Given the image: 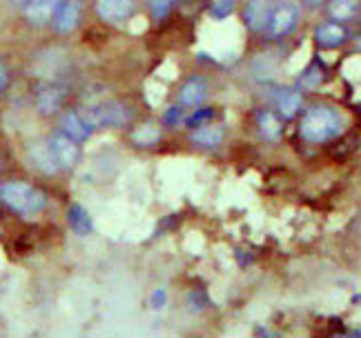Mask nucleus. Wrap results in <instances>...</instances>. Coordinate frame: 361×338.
Returning <instances> with one entry per match:
<instances>
[{
	"instance_id": "ddd939ff",
	"label": "nucleus",
	"mask_w": 361,
	"mask_h": 338,
	"mask_svg": "<svg viewBox=\"0 0 361 338\" xmlns=\"http://www.w3.org/2000/svg\"><path fill=\"white\" fill-rule=\"evenodd\" d=\"M65 92L61 87H43L38 94V107L43 114H51V111L61 109Z\"/></svg>"
},
{
	"instance_id": "0eeeda50",
	"label": "nucleus",
	"mask_w": 361,
	"mask_h": 338,
	"mask_svg": "<svg viewBox=\"0 0 361 338\" xmlns=\"http://www.w3.org/2000/svg\"><path fill=\"white\" fill-rule=\"evenodd\" d=\"M96 11L107 23H123L134 13V0H96Z\"/></svg>"
},
{
	"instance_id": "1a4fd4ad",
	"label": "nucleus",
	"mask_w": 361,
	"mask_h": 338,
	"mask_svg": "<svg viewBox=\"0 0 361 338\" xmlns=\"http://www.w3.org/2000/svg\"><path fill=\"white\" fill-rule=\"evenodd\" d=\"M317 42L322 45L324 49H332V47H339L348 38V32L341 23H326L317 30Z\"/></svg>"
},
{
	"instance_id": "9d476101",
	"label": "nucleus",
	"mask_w": 361,
	"mask_h": 338,
	"mask_svg": "<svg viewBox=\"0 0 361 338\" xmlns=\"http://www.w3.org/2000/svg\"><path fill=\"white\" fill-rule=\"evenodd\" d=\"M80 20V3L78 0H69V3H63L61 9L56 11V16H54V25H56V30L61 34H67L76 30V25Z\"/></svg>"
},
{
	"instance_id": "393cba45",
	"label": "nucleus",
	"mask_w": 361,
	"mask_h": 338,
	"mask_svg": "<svg viewBox=\"0 0 361 338\" xmlns=\"http://www.w3.org/2000/svg\"><path fill=\"white\" fill-rule=\"evenodd\" d=\"M165 303H168V292H165V287H159L154 294H152V309H165Z\"/></svg>"
},
{
	"instance_id": "f8f14e48",
	"label": "nucleus",
	"mask_w": 361,
	"mask_h": 338,
	"mask_svg": "<svg viewBox=\"0 0 361 338\" xmlns=\"http://www.w3.org/2000/svg\"><path fill=\"white\" fill-rule=\"evenodd\" d=\"M61 127H63V134H67L72 140H76V143L87 140L92 134V125L85 120V116H80V114H65Z\"/></svg>"
},
{
	"instance_id": "aec40b11",
	"label": "nucleus",
	"mask_w": 361,
	"mask_h": 338,
	"mask_svg": "<svg viewBox=\"0 0 361 338\" xmlns=\"http://www.w3.org/2000/svg\"><path fill=\"white\" fill-rule=\"evenodd\" d=\"M324 78H326V74H324V67L322 65H310L308 69L303 72V76L299 78V84L303 89H317L319 84L324 82Z\"/></svg>"
},
{
	"instance_id": "6e6552de",
	"label": "nucleus",
	"mask_w": 361,
	"mask_h": 338,
	"mask_svg": "<svg viewBox=\"0 0 361 338\" xmlns=\"http://www.w3.org/2000/svg\"><path fill=\"white\" fill-rule=\"evenodd\" d=\"M63 3L65 0H30V5L25 9V16L34 25H45L47 20L56 16V11L61 9Z\"/></svg>"
},
{
	"instance_id": "7ed1b4c3",
	"label": "nucleus",
	"mask_w": 361,
	"mask_h": 338,
	"mask_svg": "<svg viewBox=\"0 0 361 338\" xmlns=\"http://www.w3.org/2000/svg\"><path fill=\"white\" fill-rule=\"evenodd\" d=\"M85 120L92 127H118L130 120V111L116 101H103L87 107Z\"/></svg>"
},
{
	"instance_id": "a878e982",
	"label": "nucleus",
	"mask_w": 361,
	"mask_h": 338,
	"mask_svg": "<svg viewBox=\"0 0 361 338\" xmlns=\"http://www.w3.org/2000/svg\"><path fill=\"white\" fill-rule=\"evenodd\" d=\"M3 87H5V69L0 67V92H3Z\"/></svg>"
},
{
	"instance_id": "412c9836",
	"label": "nucleus",
	"mask_w": 361,
	"mask_h": 338,
	"mask_svg": "<svg viewBox=\"0 0 361 338\" xmlns=\"http://www.w3.org/2000/svg\"><path fill=\"white\" fill-rule=\"evenodd\" d=\"M132 138H134V143L136 145H154L157 140L161 138V132L157 130L154 125H145V127H138V130L132 134Z\"/></svg>"
},
{
	"instance_id": "20e7f679",
	"label": "nucleus",
	"mask_w": 361,
	"mask_h": 338,
	"mask_svg": "<svg viewBox=\"0 0 361 338\" xmlns=\"http://www.w3.org/2000/svg\"><path fill=\"white\" fill-rule=\"evenodd\" d=\"M297 25H299V7L293 3H283L272 9L266 32L270 38H283L288 34H293Z\"/></svg>"
},
{
	"instance_id": "6ab92c4d",
	"label": "nucleus",
	"mask_w": 361,
	"mask_h": 338,
	"mask_svg": "<svg viewBox=\"0 0 361 338\" xmlns=\"http://www.w3.org/2000/svg\"><path fill=\"white\" fill-rule=\"evenodd\" d=\"M259 130L261 134L266 136V138H279L281 134V120L276 118L272 111H263V114L259 116Z\"/></svg>"
},
{
	"instance_id": "5701e85b",
	"label": "nucleus",
	"mask_w": 361,
	"mask_h": 338,
	"mask_svg": "<svg viewBox=\"0 0 361 338\" xmlns=\"http://www.w3.org/2000/svg\"><path fill=\"white\" fill-rule=\"evenodd\" d=\"M165 96V87L163 84H154V82H147V98L152 105H159Z\"/></svg>"
},
{
	"instance_id": "9b49d317",
	"label": "nucleus",
	"mask_w": 361,
	"mask_h": 338,
	"mask_svg": "<svg viewBox=\"0 0 361 338\" xmlns=\"http://www.w3.org/2000/svg\"><path fill=\"white\" fill-rule=\"evenodd\" d=\"M205 94H207V80L201 76H194L183 84V89H180V94H178V101L185 107H197L203 103Z\"/></svg>"
},
{
	"instance_id": "bb28decb",
	"label": "nucleus",
	"mask_w": 361,
	"mask_h": 338,
	"mask_svg": "<svg viewBox=\"0 0 361 338\" xmlns=\"http://www.w3.org/2000/svg\"><path fill=\"white\" fill-rule=\"evenodd\" d=\"M308 5L310 7H319V5H322V0H308Z\"/></svg>"
},
{
	"instance_id": "dca6fc26",
	"label": "nucleus",
	"mask_w": 361,
	"mask_h": 338,
	"mask_svg": "<svg viewBox=\"0 0 361 338\" xmlns=\"http://www.w3.org/2000/svg\"><path fill=\"white\" fill-rule=\"evenodd\" d=\"M359 11V0H330V16L335 20H350Z\"/></svg>"
},
{
	"instance_id": "a211bd4d",
	"label": "nucleus",
	"mask_w": 361,
	"mask_h": 338,
	"mask_svg": "<svg viewBox=\"0 0 361 338\" xmlns=\"http://www.w3.org/2000/svg\"><path fill=\"white\" fill-rule=\"evenodd\" d=\"M34 161H36L34 165L40 167L47 174H54V172H59V169H61L59 163H56V158H54L49 145H40L38 149H34Z\"/></svg>"
},
{
	"instance_id": "4468645a",
	"label": "nucleus",
	"mask_w": 361,
	"mask_h": 338,
	"mask_svg": "<svg viewBox=\"0 0 361 338\" xmlns=\"http://www.w3.org/2000/svg\"><path fill=\"white\" fill-rule=\"evenodd\" d=\"M194 143H199L203 147H214L224 140V130L219 125H201L192 136Z\"/></svg>"
},
{
	"instance_id": "4be33fe9",
	"label": "nucleus",
	"mask_w": 361,
	"mask_h": 338,
	"mask_svg": "<svg viewBox=\"0 0 361 338\" xmlns=\"http://www.w3.org/2000/svg\"><path fill=\"white\" fill-rule=\"evenodd\" d=\"M234 5H237V0H214L212 13L216 18H228L230 13L234 11Z\"/></svg>"
},
{
	"instance_id": "39448f33",
	"label": "nucleus",
	"mask_w": 361,
	"mask_h": 338,
	"mask_svg": "<svg viewBox=\"0 0 361 338\" xmlns=\"http://www.w3.org/2000/svg\"><path fill=\"white\" fill-rule=\"evenodd\" d=\"M49 149L56 158L59 167H72L78 161V147H76V140H72L67 134H54L49 140Z\"/></svg>"
},
{
	"instance_id": "b1692460",
	"label": "nucleus",
	"mask_w": 361,
	"mask_h": 338,
	"mask_svg": "<svg viewBox=\"0 0 361 338\" xmlns=\"http://www.w3.org/2000/svg\"><path fill=\"white\" fill-rule=\"evenodd\" d=\"M170 7L172 0H152V13H154V18H163L170 11Z\"/></svg>"
},
{
	"instance_id": "423d86ee",
	"label": "nucleus",
	"mask_w": 361,
	"mask_h": 338,
	"mask_svg": "<svg viewBox=\"0 0 361 338\" xmlns=\"http://www.w3.org/2000/svg\"><path fill=\"white\" fill-rule=\"evenodd\" d=\"M274 9V0H247L245 5V25L252 32H263Z\"/></svg>"
},
{
	"instance_id": "f3484780",
	"label": "nucleus",
	"mask_w": 361,
	"mask_h": 338,
	"mask_svg": "<svg viewBox=\"0 0 361 338\" xmlns=\"http://www.w3.org/2000/svg\"><path fill=\"white\" fill-rule=\"evenodd\" d=\"M276 105H279V111L283 118H295L297 111L301 109V94L299 92H283L279 96V101H276Z\"/></svg>"
},
{
	"instance_id": "f03ea898",
	"label": "nucleus",
	"mask_w": 361,
	"mask_h": 338,
	"mask_svg": "<svg viewBox=\"0 0 361 338\" xmlns=\"http://www.w3.org/2000/svg\"><path fill=\"white\" fill-rule=\"evenodd\" d=\"M0 199H3L5 205H9L13 211H20L25 216H36L43 211L47 199L43 192L34 189L32 185H27V182H5L3 187H0Z\"/></svg>"
},
{
	"instance_id": "2eb2a0df",
	"label": "nucleus",
	"mask_w": 361,
	"mask_h": 338,
	"mask_svg": "<svg viewBox=\"0 0 361 338\" xmlns=\"http://www.w3.org/2000/svg\"><path fill=\"white\" fill-rule=\"evenodd\" d=\"M69 225H72V230L78 236H85L92 230V218L80 205H72V207H69Z\"/></svg>"
},
{
	"instance_id": "f257e3e1",
	"label": "nucleus",
	"mask_w": 361,
	"mask_h": 338,
	"mask_svg": "<svg viewBox=\"0 0 361 338\" xmlns=\"http://www.w3.org/2000/svg\"><path fill=\"white\" fill-rule=\"evenodd\" d=\"M341 127H343V120L337 109L317 105L303 114L299 132L305 143L319 145V143H328V140L337 138L341 134Z\"/></svg>"
},
{
	"instance_id": "cd10ccee",
	"label": "nucleus",
	"mask_w": 361,
	"mask_h": 338,
	"mask_svg": "<svg viewBox=\"0 0 361 338\" xmlns=\"http://www.w3.org/2000/svg\"><path fill=\"white\" fill-rule=\"evenodd\" d=\"M357 49H361V36H359V40H357Z\"/></svg>"
}]
</instances>
